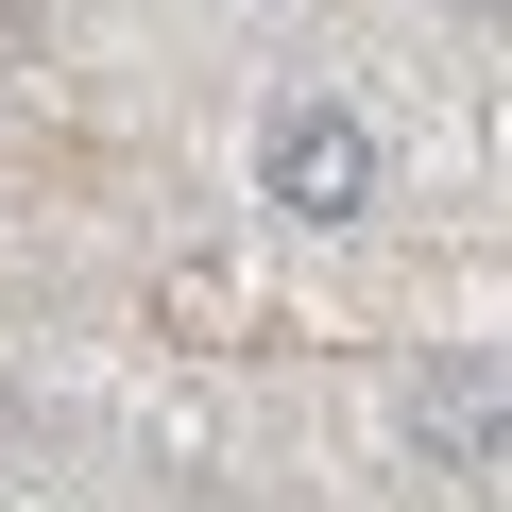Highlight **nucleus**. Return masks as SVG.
<instances>
[{
    "label": "nucleus",
    "mask_w": 512,
    "mask_h": 512,
    "mask_svg": "<svg viewBox=\"0 0 512 512\" xmlns=\"http://www.w3.org/2000/svg\"><path fill=\"white\" fill-rule=\"evenodd\" d=\"M256 205L308 222V239L376 222V120H359L342 86H274V103H256Z\"/></svg>",
    "instance_id": "nucleus-1"
},
{
    "label": "nucleus",
    "mask_w": 512,
    "mask_h": 512,
    "mask_svg": "<svg viewBox=\"0 0 512 512\" xmlns=\"http://www.w3.org/2000/svg\"><path fill=\"white\" fill-rule=\"evenodd\" d=\"M410 444H427L444 478H495V359H444V376L410 393Z\"/></svg>",
    "instance_id": "nucleus-2"
}]
</instances>
